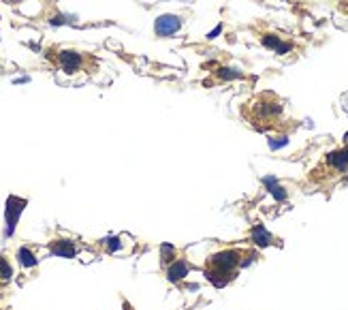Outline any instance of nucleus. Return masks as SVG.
<instances>
[{"label":"nucleus","mask_w":348,"mask_h":310,"mask_svg":"<svg viewBox=\"0 0 348 310\" xmlns=\"http://www.w3.org/2000/svg\"><path fill=\"white\" fill-rule=\"evenodd\" d=\"M248 122L259 128V130H267L271 126H275L282 120L284 114V103L275 97L273 92H263L257 99H252L248 103V107L244 109Z\"/></svg>","instance_id":"nucleus-2"},{"label":"nucleus","mask_w":348,"mask_h":310,"mask_svg":"<svg viewBox=\"0 0 348 310\" xmlns=\"http://www.w3.org/2000/svg\"><path fill=\"white\" fill-rule=\"evenodd\" d=\"M346 173H348V144L344 148H338V150L325 154L320 167H316V169L312 171L310 180L327 182V180H333V178H340Z\"/></svg>","instance_id":"nucleus-3"},{"label":"nucleus","mask_w":348,"mask_h":310,"mask_svg":"<svg viewBox=\"0 0 348 310\" xmlns=\"http://www.w3.org/2000/svg\"><path fill=\"white\" fill-rule=\"evenodd\" d=\"M11 278H13V268L5 257H0V284H7Z\"/></svg>","instance_id":"nucleus-14"},{"label":"nucleus","mask_w":348,"mask_h":310,"mask_svg":"<svg viewBox=\"0 0 348 310\" xmlns=\"http://www.w3.org/2000/svg\"><path fill=\"white\" fill-rule=\"evenodd\" d=\"M257 259L254 250H239V248H224L214 253L207 263H205V276L214 287H226L233 278L237 270L250 265Z\"/></svg>","instance_id":"nucleus-1"},{"label":"nucleus","mask_w":348,"mask_h":310,"mask_svg":"<svg viewBox=\"0 0 348 310\" xmlns=\"http://www.w3.org/2000/svg\"><path fill=\"white\" fill-rule=\"evenodd\" d=\"M252 240H254V244H259V246L273 244L271 233H267V229L263 227V225H254V229H252Z\"/></svg>","instance_id":"nucleus-10"},{"label":"nucleus","mask_w":348,"mask_h":310,"mask_svg":"<svg viewBox=\"0 0 348 310\" xmlns=\"http://www.w3.org/2000/svg\"><path fill=\"white\" fill-rule=\"evenodd\" d=\"M24 208H26V199H19V197H13L11 195L7 199V208H5V216H7V235H13L15 231V225L21 216Z\"/></svg>","instance_id":"nucleus-5"},{"label":"nucleus","mask_w":348,"mask_h":310,"mask_svg":"<svg viewBox=\"0 0 348 310\" xmlns=\"http://www.w3.org/2000/svg\"><path fill=\"white\" fill-rule=\"evenodd\" d=\"M263 182H265V186L269 188V193H271L275 199H278V201H284V199H286L284 188H282V186H278V182H275L273 178H265V180H263Z\"/></svg>","instance_id":"nucleus-13"},{"label":"nucleus","mask_w":348,"mask_h":310,"mask_svg":"<svg viewBox=\"0 0 348 310\" xmlns=\"http://www.w3.org/2000/svg\"><path fill=\"white\" fill-rule=\"evenodd\" d=\"M56 60H58L60 69H62L66 75H73V73H77V71H81L83 67H86V56H83L81 52H75V50L58 52Z\"/></svg>","instance_id":"nucleus-4"},{"label":"nucleus","mask_w":348,"mask_h":310,"mask_svg":"<svg viewBox=\"0 0 348 310\" xmlns=\"http://www.w3.org/2000/svg\"><path fill=\"white\" fill-rule=\"evenodd\" d=\"M286 144H289V139H286V135H284V137L269 139V148H271V150H278V148H282V146H286Z\"/></svg>","instance_id":"nucleus-16"},{"label":"nucleus","mask_w":348,"mask_h":310,"mask_svg":"<svg viewBox=\"0 0 348 310\" xmlns=\"http://www.w3.org/2000/svg\"><path fill=\"white\" fill-rule=\"evenodd\" d=\"M222 32V24H220V26L218 28H216V30H212L210 34H207V39H216V37H218V34Z\"/></svg>","instance_id":"nucleus-17"},{"label":"nucleus","mask_w":348,"mask_h":310,"mask_svg":"<svg viewBox=\"0 0 348 310\" xmlns=\"http://www.w3.org/2000/svg\"><path fill=\"white\" fill-rule=\"evenodd\" d=\"M188 272H190V265L186 263V261L184 259H175V261H171V263L167 265V278H169L171 282H179Z\"/></svg>","instance_id":"nucleus-8"},{"label":"nucleus","mask_w":348,"mask_h":310,"mask_svg":"<svg viewBox=\"0 0 348 310\" xmlns=\"http://www.w3.org/2000/svg\"><path fill=\"white\" fill-rule=\"evenodd\" d=\"M17 261L21 263V268H34L39 263V259L34 257V253L28 248V246H21L19 250H17Z\"/></svg>","instance_id":"nucleus-11"},{"label":"nucleus","mask_w":348,"mask_h":310,"mask_svg":"<svg viewBox=\"0 0 348 310\" xmlns=\"http://www.w3.org/2000/svg\"><path fill=\"white\" fill-rule=\"evenodd\" d=\"M346 139H348V133H346Z\"/></svg>","instance_id":"nucleus-19"},{"label":"nucleus","mask_w":348,"mask_h":310,"mask_svg":"<svg viewBox=\"0 0 348 310\" xmlns=\"http://www.w3.org/2000/svg\"><path fill=\"white\" fill-rule=\"evenodd\" d=\"M5 3H9V5H17V3H21V0H5Z\"/></svg>","instance_id":"nucleus-18"},{"label":"nucleus","mask_w":348,"mask_h":310,"mask_svg":"<svg viewBox=\"0 0 348 310\" xmlns=\"http://www.w3.org/2000/svg\"><path fill=\"white\" fill-rule=\"evenodd\" d=\"M182 24H184L182 17L167 13V15H160L158 19H156L154 32L158 34V37H171V34H175L179 28H182Z\"/></svg>","instance_id":"nucleus-6"},{"label":"nucleus","mask_w":348,"mask_h":310,"mask_svg":"<svg viewBox=\"0 0 348 310\" xmlns=\"http://www.w3.org/2000/svg\"><path fill=\"white\" fill-rule=\"evenodd\" d=\"M50 250H52V255H56V257L71 259V257H75L77 246H75V242H71V240H54L50 244Z\"/></svg>","instance_id":"nucleus-7"},{"label":"nucleus","mask_w":348,"mask_h":310,"mask_svg":"<svg viewBox=\"0 0 348 310\" xmlns=\"http://www.w3.org/2000/svg\"><path fill=\"white\" fill-rule=\"evenodd\" d=\"M261 43L267 47V50H273L278 56H284L286 52H291V43H284L280 37H275V34H263L261 37Z\"/></svg>","instance_id":"nucleus-9"},{"label":"nucleus","mask_w":348,"mask_h":310,"mask_svg":"<svg viewBox=\"0 0 348 310\" xmlns=\"http://www.w3.org/2000/svg\"><path fill=\"white\" fill-rule=\"evenodd\" d=\"M214 73H216V77L222 79V81H231V79H242L244 77L242 71H239V69H231V67H218Z\"/></svg>","instance_id":"nucleus-12"},{"label":"nucleus","mask_w":348,"mask_h":310,"mask_svg":"<svg viewBox=\"0 0 348 310\" xmlns=\"http://www.w3.org/2000/svg\"><path fill=\"white\" fill-rule=\"evenodd\" d=\"M160 255H163V263L169 265L171 261H175V248L169 246V244H165V246L160 248Z\"/></svg>","instance_id":"nucleus-15"}]
</instances>
